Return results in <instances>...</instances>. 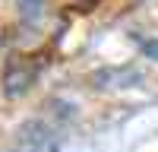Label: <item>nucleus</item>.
<instances>
[{
  "label": "nucleus",
  "mask_w": 158,
  "mask_h": 152,
  "mask_svg": "<svg viewBox=\"0 0 158 152\" xmlns=\"http://www.w3.org/2000/svg\"><path fill=\"white\" fill-rule=\"evenodd\" d=\"M19 143L29 152H54L57 149V136L51 133L41 120H29V124H22V130H19Z\"/></svg>",
  "instance_id": "1"
},
{
  "label": "nucleus",
  "mask_w": 158,
  "mask_h": 152,
  "mask_svg": "<svg viewBox=\"0 0 158 152\" xmlns=\"http://www.w3.org/2000/svg\"><path fill=\"white\" fill-rule=\"evenodd\" d=\"M139 51H142L146 57L158 60V38H142V41H139Z\"/></svg>",
  "instance_id": "3"
},
{
  "label": "nucleus",
  "mask_w": 158,
  "mask_h": 152,
  "mask_svg": "<svg viewBox=\"0 0 158 152\" xmlns=\"http://www.w3.org/2000/svg\"><path fill=\"white\" fill-rule=\"evenodd\" d=\"M139 79H142V76H139V70H133V67H104V70H98V73H92V86L101 89V92L133 86V82H139Z\"/></svg>",
  "instance_id": "2"
}]
</instances>
